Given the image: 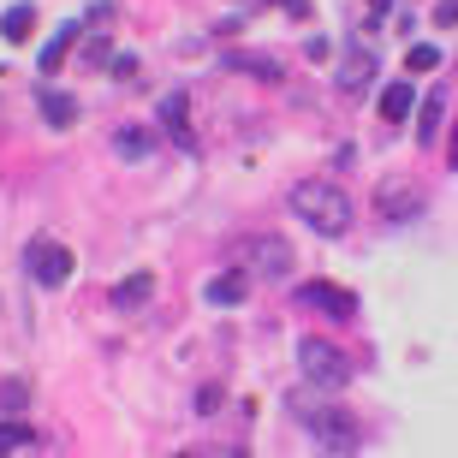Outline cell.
<instances>
[{"instance_id":"cell-17","label":"cell","mask_w":458,"mask_h":458,"mask_svg":"<svg viewBox=\"0 0 458 458\" xmlns=\"http://www.w3.org/2000/svg\"><path fill=\"white\" fill-rule=\"evenodd\" d=\"M30 446H42V435L24 423H13V417H0V453H30Z\"/></svg>"},{"instance_id":"cell-13","label":"cell","mask_w":458,"mask_h":458,"mask_svg":"<svg viewBox=\"0 0 458 458\" xmlns=\"http://www.w3.org/2000/svg\"><path fill=\"white\" fill-rule=\"evenodd\" d=\"M36 107H42V119H48V125H72V119H78V102H72L66 89H42V96H36Z\"/></svg>"},{"instance_id":"cell-10","label":"cell","mask_w":458,"mask_h":458,"mask_svg":"<svg viewBox=\"0 0 458 458\" xmlns=\"http://www.w3.org/2000/svg\"><path fill=\"white\" fill-rule=\"evenodd\" d=\"M203 298H208L215 310H233V304H244V298H250V274H244V268H226V274H215V280L203 286Z\"/></svg>"},{"instance_id":"cell-25","label":"cell","mask_w":458,"mask_h":458,"mask_svg":"<svg viewBox=\"0 0 458 458\" xmlns=\"http://www.w3.org/2000/svg\"><path fill=\"white\" fill-rule=\"evenodd\" d=\"M369 6H375V13H393V0H369Z\"/></svg>"},{"instance_id":"cell-20","label":"cell","mask_w":458,"mask_h":458,"mask_svg":"<svg viewBox=\"0 0 458 458\" xmlns=\"http://www.w3.org/2000/svg\"><path fill=\"white\" fill-rule=\"evenodd\" d=\"M405 66H411V72H435V66H441V48H428V42H417V48L405 54Z\"/></svg>"},{"instance_id":"cell-12","label":"cell","mask_w":458,"mask_h":458,"mask_svg":"<svg viewBox=\"0 0 458 458\" xmlns=\"http://www.w3.org/2000/svg\"><path fill=\"white\" fill-rule=\"evenodd\" d=\"M30 30H36V6H30V0L6 6V18H0V36H6V42H30Z\"/></svg>"},{"instance_id":"cell-3","label":"cell","mask_w":458,"mask_h":458,"mask_svg":"<svg viewBox=\"0 0 458 458\" xmlns=\"http://www.w3.org/2000/svg\"><path fill=\"white\" fill-rule=\"evenodd\" d=\"M298 363H304V381H316V387H345L352 381V357L327 340H298Z\"/></svg>"},{"instance_id":"cell-22","label":"cell","mask_w":458,"mask_h":458,"mask_svg":"<svg viewBox=\"0 0 458 458\" xmlns=\"http://www.w3.org/2000/svg\"><path fill=\"white\" fill-rule=\"evenodd\" d=\"M6 405H24V381H13V387H0V411Z\"/></svg>"},{"instance_id":"cell-7","label":"cell","mask_w":458,"mask_h":458,"mask_svg":"<svg viewBox=\"0 0 458 458\" xmlns=\"http://www.w3.org/2000/svg\"><path fill=\"white\" fill-rule=\"evenodd\" d=\"M161 125H167V137H173V149H185V155H197V131H191V96H185V89H173L167 102H161Z\"/></svg>"},{"instance_id":"cell-19","label":"cell","mask_w":458,"mask_h":458,"mask_svg":"<svg viewBox=\"0 0 458 458\" xmlns=\"http://www.w3.org/2000/svg\"><path fill=\"white\" fill-rule=\"evenodd\" d=\"M238 72H262L268 84H280V60H268V54H233Z\"/></svg>"},{"instance_id":"cell-9","label":"cell","mask_w":458,"mask_h":458,"mask_svg":"<svg viewBox=\"0 0 458 458\" xmlns=\"http://www.w3.org/2000/svg\"><path fill=\"white\" fill-rule=\"evenodd\" d=\"M369 78H375V54L369 48H352L340 60V96H345V102H357V96L369 89Z\"/></svg>"},{"instance_id":"cell-21","label":"cell","mask_w":458,"mask_h":458,"mask_svg":"<svg viewBox=\"0 0 458 458\" xmlns=\"http://www.w3.org/2000/svg\"><path fill=\"white\" fill-rule=\"evenodd\" d=\"M215 405H221V387H197V417H215Z\"/></svg>"},{"instance_id":"cell-4","label":"cell","mask_w":458,"mask_h":458,"mask_svg":"<svg viewBox=\"0 0 458 458\" xmlns=\"http://www.w3.org/2000/svg\"><path fill=\"white\" fill-rule=\"evenodd\" d=\"M24 268H30L36 286H66L72 280V250L60 244V238H30V250H24Z\"/></svg>"},{"instance_id":"cell-1","label":"cell","mask_w":458,"mask_h":458,"mask_svg":"<svg viewBox=\"0 0 458 458\" xmlns=\"http://www.w3.org/2000/svg\"><path fill=\"white\" fill-rule=\"evenodd\" d=\"M292 208H298V221H310L322 238L352 233V197H345L334 179H304V185H292Z\"/></svg>"},{"instance_id":"cell-2","label":"cell","mask_w":458,"mask_h":458,"mask_svg":"<svg viewBox=\"0 0 458 458\" xmlns=\"http://www.w3.org/2000/svg\"><path fill=\"white\" fill-rule=\"evenodd\" d=\"M292 417L316 435V441L327 446V453H352L357 446V423L345 417V411H334V405H316V399H292Z\"/></svg>"},{"instance_id":"cell-15","label":"cell","mask_w":458,"mask_h":458,"mask_svg":"<svg viewBox=\"0 0 458 458\" xmlns=\"http://www.w3.org/2000/svg\"><path fill=\"white\" fill-rule=\"evenodd\" d=\"M417 208H423L417 191H381V215L387 221H417Z\"/></svg>"},{"instance_id":"cell-14","label":"cell","mask_w":458,"mask_h":458,"mask_svg":"<svg viewBox=\"0 0 458 458\" xmlns=\"http://www.w3.org/2000/svg\"><path fill=\"white\" fill-rule=\"evenodd\" d=\"M441 119H446V89H435L423 102V125H417V143L423 149H435V137H441Z\"/></svg>"},{"instance_id":"cell-23","label":"cell","mask_w":458,"mask_h":458,"mask_svg":"<svg viewBox=\"0 0 458 458\" xmlns=\"http://www.w3.org/2000/svg\"><path fill=\"white\" fill-rule=\"evenodd\" d=\"M453 18H458V0H441V6H435V24H441V30H446Z\"/></svg>"},{"instance_id":"cell-6","label":"cell","mask_w":458,"mask_h":458,"mask_svg":"<svg viewBox=\"0 0 458 458\" xmlns=\"http://www.w3.org/2000/svg\"><path fill=\"white\" fill-rule=\"evenodd\" d=\"M292 304H298V310H327V316H340V322H352V316H357V292H345V286H327V280H304V286L292 292Z\"/></svg>"},{"instance_id":"cell-5","label":"cell","mask_w":458,"mask_h":458,"mask_svg":"<svg viewBox=\"0 0 458 458\" xmlns=\"http://www.w3.org/2000/svg\"><path fill=\"white\" fill-rule=\"evenodd\" d=\"M238 256H244V268H256V274H268V280H286L298 262H292V244L286 238H244L238 244Z\"/></svg>"},{"instance_id":"cell-11","label":"cell","mask_w":458,"mask_h":458,"mask_svg":"<svg viewBox=\"0 0 458 458\" xmlns=\"http://www.w3.org/2000/svg\"><path fill=\"white\" fill-rule=\"evenodd\" d=\"M114 149L125 155V161H149V155H155V131H149V125H119Z\"/></svg>"},{"instance_id":"cell-24","label":"cell","mask_w":458,"mask_h":458,"mask_svg":"<svg viewBox=\"0 0 458 458\" xmlns=\"http://www.w3.org/2000/svg\"><path fill=\"white\" fill-rule=\"evenodd\" d=\"M280 6H292V13H304V6H310V0H280Z\"/></svg>"},{"instance_id":"cell-18","label":"cell","mask_w":458,"mask_h":458,"mask_svg":"<svg viewBox=\"0 0 458 458\" xmlns=\"http://www.w3.org/2000/svg\"><path fill=\"white\" fill-rule=\"evenodd\" d=\"M78 30H84V24H60V30H54V42L42 48V72H60V60L72 54V42H78Z\"/></svg>"},{"instance_id":"cell-16","label":"cell","mask_w":458,"mask_h":458,"mask_svg":"<svg viewBox=\"0 0 458 458\" xmlns=\"http://www.w3.org/2000/svg\"><path fill=\"white\" fill-rule=\"evenodd\" d=\"M405 114H411V84H405V78H393V84L381 89V119H387V125H399Z\"/></svg>"},{"instance_id":"cell-8","label":"cell","mask_w":458,"mask_h":458,"mask_svg":"<svg viewBox=\"0 0 458 458\" xmlns=\"http://www.w3.org/2000/svg\"><path fill=\"white\" fill-rule=\"evenodd\" d=\"M155 298V274L149 268H137V274H125V280H119L114 292H107V304L119 310V316H131V310H143Z\"/></svg>"}]
</instances>
